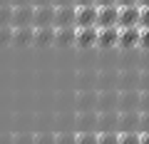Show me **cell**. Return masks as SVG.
Listing matches in <instances>:
<instances>
[{"mask_svg":"<svg viewBox=\"0 0 149 144\" xmlns=\"http://www.w3.org/2000/svg\"><path fill=\"white\" fill-rule=\"evenodd\" d=\"M97 25V5H74V27Z\"/></svg>","mask_w":149,"mask_h":144,"instance_id":"obj_1","label":"cell"},{"mask_svg":"<svg viewBox=\"0 0 149 144\" xmlns=\"http://www.w3.org/2000/svg\"><path fill=\"white\" fill-rule=\"evenodd\" d=\"M139 112V90H124L117 97V112Z\"/></svg>","mask_w":149,"mask_h":144,"instance_id":"obj_2","label":"cell"},{"mask_svg":"<svg viewBox=\"0 0 149 144\" xmlns=\"http://www.w3.org/2000/svg\"><path fill=\"white\" fill-rule=\"evenodd\" d=\"M119 20V5H97V27H114Z\"/></svg>","mask_w":149,"mask_h":144,"instance_id":"obj_3","label":"cell"},{"mask_svg":"<svg viewBox=\"0 0 149 144\" xmlns=\"http://www.w3.org/2000/svg\"><path fill=\"white\" fill-rule=\"evenodd\" d=\"M97 35H100V27H77V35H74V45L77 47H95L97 45Z\"/></svg>","mask_w":149,"mask_h":144,"instance_id":"obj_4","label":"cell"},{"mask_svg":"<svg viewBox=\"0 0 149 144\" xmlns=\"http://www.w3.org/2000/svg\"><path fill=\"white\" fill-rule=\"evenodd\" d=\"M139 38H142V27H119V47L124 50H134L139 45Z\"/></svg>","mask_w":149,"mask_h":144,"instance_id":"obj_5","label":"cell"},{"mask_svg":"<svg viewBox=\"0 0 149 144\" xmlns=\"http://www.w3.org/2000/svg\"><path fill=\"white\" fill-rule=\"evenodd\" d=\"M35 17V5H13V27L32 25Z\"/></svg>","mask_w":149,"mask_h":144,"instance_id":"obj_6","label":"cell"},{"mask_svg":"<svg viewBox=\"0 0 149 144\" xmlns=\"http://www.w3.org/2000/svg\"><path fill=\"white\" fill-rule=\"evenodd\" d=\"M119 124V112L112 109V112H97V132H117Z\"/></svg>","mask_w":149,"mask_h":144,"instance_id":"obj_7","label":"cell"},{"mask_svg":"<svg viewBox=\"0 0 149 144\" xmlns=\"http://www.w3.org/2000/svg\"><path fill=\"white\" fill-rule=\"evenodd\" d=\"M35 27L55 25V5H35V17H32Z\"/></svg>","mask_w":149,"mask_h":144,"instance_id":"obj_8","label":"cell"},{"mask_svg":"<svg viewBox=\"0 0 149 144\" xmlns=\"http://www.w3.org/2000/svg\"><path fill=\"white\" fill-rule=\"evenodd\" d=\"M97 45H100V47H104V50L119 45V25H114V27H100Z\"/></svg>","mask_w":149,"mask_h":144,"instance_id":"obj_9","label":"cell"},{"mask_svg":"<svg viewBox=\"0 0 149 144\" xmlns=\"http://www.w3.org/2000/svg\"><path fill=\"white\" fill-rule=\"evenodd\" d=\"M74 25V5H55V27Z\"/></svg>","mask_w":149,"mask_h":144,"instance_id":"obj_10","label":"cell"},{"mask_svg":"<svg viewBox=\"0 0 149 144\" xmlns=\"http://www.w3.org/2000/svg\"><path fill=\"white\" fill-rule=\"evenodd\" d=\"M117 97H119V92H114V90H102L100 95H97V112H112L114 107H117Z\"/></svg>","mask_w":149,"mask_h":144,"instance_id":"obj_11","label":"cell"},{"mask_svg":"<svg viewBox=\"0 0 149 144\" xmlns=\"http://www.w3.org/2000/svg\"><path fill=\"white\" fill-rule=\"evenodd\" d=\"M119 27H137L139 25V5H129V8H119Z\"/></svg>","mask_w":149,"mask_h":144,"instance_id":"obj_12","label":"cell"},{"mask_svg":"<svg viewBox=\"0 0 149 144\" xmlns=\"http://www.w3.org/2000/svg\"><path fill=\"white\" fill-rule=\"evenodd\" d=\"M117 132H139V112H119Z\"/></svg>","mask_w":149,"mask_h":144,"instance_id":"obj_13","label":"cell"},{"mask_svg":"<svg viewBox=\"0 0 149 144\" xmlns=\"http://www.w3.org/2000/svg\"><path fill=\"white\" fill-rule=\"evenodd\" d=\"M74 35H77V27L74 25L55 27V45L57 47H70V45H74Z\"/></svg>","mask_w":149,"mask_h":144,"instance_id":"obj_14","label":"cell"},{"mask_svg":"<svg viewBox=\"0 0 149 144\" xmlns=\"http://www.w3.org/2000/svg\"><path fill=\"white\" fill-rule=\"evenodd\" d=\"M32 40H35V25L13 27V42H15V45H30Z\"/></svg>","mask_w":149,"mask_h":144,"instance_id":"obj_15","label":"cell"},{"mask_svg":"<svg viewBox=\"0 0 149 144\" xmlns=\"http://www.w3.org/2000/svg\"><path fill=\"white\" fill-rule=\"evenodd\" d=\"M35 45L40 47H47V45H55V25H45V27H35Z\"/></svg>","mask_w":149,"mask_h":144,"instance_id":"obj_16","label":"cell"},{"mask_svg":"<svg viewBox=\"0 0 149 144\" xmlns=\"http://www.w3.org/2000/svg\"><path fill=\"white\" fill-rule=\"evenodd\" d=\"M77 99H80V104H77V109H80V112H92V109H95V104H97V95H95L92 90H82Z\"/></svg>","mask_w":149,"mask_h":144,"instance_id":"obj_17","label":"cell"},{"mask_svg":"<svg viewBox=\"0 0 149 144\" xmlns=\"http://www.w3.org/2000/svg\"><path fill=\"white\" fill-rule=\"evenodd\" d=\"M134 85H139V72H134V70L122 72V92L124 90H134Z\"/></svg>","mask_w":149,"mask_h":144,"instance_id":"obj_18","label":"cell"},{"mask_svg":"<svg viewBox=\"0 0 149 144\" xmlns=\"http://www.w3.org/2000/svg\"><path fill=\"white\" fill-rule=\"evenodd\" d=\"M74 144H97V132H74Z\"/></svg>","mask_w":149,"mask_h":144,"instance_id":"obj_19","label":"cell"},{"mask_svg":"<svg viewBox=\"0 0 149 144\" xmlns=\"http://www.w3.org/2000/svg\"><path fill=\"white\" fill-rule=\"evenodd\" d=\"M119 132H97V144H117Z\"/></svg>","mask_w":149,"mask_h":144,"instance_id":"obj_20","label":"cell"},{"mask_svg":"<svg viewBox=\"0 0 149 144\" xmlns=\"http://www.w3.org/2000/svg\"><path fill=\"white\" fill-rule=\"evenodd\" d=\"M117 144H139V132H119Z\"/></svg>","mask_w":149,"mask_h":144,"instance_id":"obj_21","label":"cell"},{"mask_svg":"<svg viewBox=\"0 0 149 144\" xmlns=\"http://www.w3.org/2000/svg\"><path fill=\"white\" fill-rule=\"evenodd\" d=\"M0 25H13V5H0Z\"/></svg>","mask_w":149,"mask_h":144,"instance_id":"obj_22","label":"cell"},{"mask_svg":"<svg viewBox=\"0 0 149 144\" xmlns=\"http://www.w3.org/2000/svg\"><path fill=\"white\" fill-rule=\"evenodd\" d=\"M32 144H55V134H50V132L32 134Z\"/></svg>","mask_w":149,"mask_h":144,"instance_id":"obj_23","label":"cell"},{"mask_svg":"<svg viewBox=\"0 0 149 144\" xmlns=\"http://www.w3.org/2000/svg\"><path fill=\"white\" fill-rule=\"evenodd\" d=\"M13 42V25H0V45Z\"/></svg>","mask_w":149,"mask_h":144,"instance_id":"obj_24","label":"cell"},{"mask_svg":"<svg viewBox=\"0 0 149 144\" xmlns=\"http://www.w3.org/2000/svg\"><path fill=\"white\" fill-rule=\"evenodd\" d=\"M55 144H74V134H72V132H60V134H55Z\"/></svg>","mask_w":149,"mask_h":144,"instance_id":"obj_25","label":"cell"},{"mask_svg":"<svg viewBox=\"0 0 149 144\" xmlns=\"http://www.w3.org/2000/svg\"><path fill=\"white\" fill-rule=\"evenodd\" d=\"M139 27L149 30V8H142V5H139Z\"/></svg>","mask_w":149,"mask_h":144,"instance_id":"obj_26","label":"cell"},{"mask_svg":"<svg viewBox=\"0 0 149 144\" xmlns=\"http://www.w3.org/2000/svg\"><path fill=\"white\" fill-rule=\"evenodd\" d=\"M139 112H149V90L139 92Z\"/></svg>","mask_w":149,"mask_h":144,"instance_id":"obj_27","label":"cell"},{"mask_svg":"<svg viewBox=\"0 0 149 144\" xmlns=\"http://www.w3.org/2000/svg\"><path fill=\"white\" fill-rule=\"evenodd\" d=\"M139 87H142L139 92H147V90H149V70L139 72Z\"/></svg>","mask_w":149,"mask_h":144,"instance_id":"obj_28","label":"cell"},{"mask_svg":"<svg viewBox=\"0 0 149 144\" xmlns=\"http://www.w3.org/2000/svg\"><path fill=\"white\" fill-rule=\"evenodd\" d=\"M139 132H149V112H139Z\"/></svg>","mask_w":149,"mask_h":144,"instance_id":"obj_29","label":"cell"},{"mask_svg":"<svg viewBox=\"0 0 149 144\" xmlns=\"http://www.w3.org/2000/svg\"><path fill=\"white\" fill-rule=\"evenodd\" d=\"M13 144H32V134H15Z\"/></svg>","mask_w":149,"mask_h":144,"instance_id":"obj_30","label":"cell"},{"mask_svg":"<svg viewBox=\"0 0 149 144\" xmlns=\"http://www.w3.org/2000/svg\"><path fill=\"white\" fill-rule=\"evenodd\" d=\"M139 45L144 50H149V30H142V38H139Z\"/></svg>","mask_w":149,"mask_h":144,"instance_id":"obj_31","label":"cell"},{"mask_svg":"<svg viewBox=\"0 0 149 144\" xmlns=\"http://www.w3.org/2000/svg\"><path fill=\"white\" fill-rule=\"evenodd\" d=\"M119 8H129V5H139V0H117Z\"/></svg>","mask_w":149,"mask_h":144,"instance_id":"obj_32","label":"cell"},{"mask_svg":"<svg viewBox=\"0 0 149 144\" xmlns=\"http://www.w3.org/2000/svg\"><path fill=\"white\" fill-rule=\"evenodd\" d=\"M100 8H107V5H117V0H97Z\"/></svg>","mask_w":149,"mask_h":144,"instance_id":"obj_33","label":"cell"},{"mask_svg":"<svg viewBox=\"0 0 149 144\" xmlns=\"http://www.w3.org/2000/svg\"><path fill=\"white\" fill-rule=\"evenodd\" d=\"M139 144H149V132H139Z\"/></svg>","mask_w":149,"mask_h":144,"instance_id":"obj_34","label":"cell"},{"mask_svg":"<svg viewBox=\"0 0 149 144\" xmlns=\"http://www.w3.org/2000/svg\"><path fill=\"white\" fill-rule=\"evenodd\" d=\"M32 5H55V0H32Z\"/></svg>","mask_w":149,"mask_h":144,"instance_id":"obj_35","label":"cell"},{"mask_svg":"<svg viewBox=\"0 0 149 144\" xmlns=\"http://www.w3.org/2000/svg\"><path fill=\"white\" fill-rule=\"evenodd\" d=\"M74 5H97V0H74Z\"/></svg>","mask_w":149,"mask_h":144,"instance_id":"obj_36","label":"cell"},{"mask_svg":"<svg viewBox=\"0 0 149 144\" xmlns=\"http://www.w3.org/2000/svg\"><path fill=\"white\" fill-rule=\"evenodd\" d=\"M0 144H13V137H8V134H0Z\"/></svg>","mask_w":149,"mask_h":144,"instance_id":"obj_37","label":"cell"},{"mask_svg":"<svg viewBox=\"0 0 149 144\" xmlns=\"http://www.w3.org/2000/svg\"><path fill=\"white\" fill-rule=\"evenodd\" d=\"M55 5H74V0H55Z\"/></svg>","mask_w":149,"mask_h":144,"instance_id":"obj_38","label":"cell"},{"mask_svg":"<svg viewBox=\"0 0 149 144\" xmlns=\"http://www.w3.org/2000/svg\"><path fill=\"white\" fill-rule=\"evenodd\" d=\"M13 5H32V0H13Z\"/></svg>","mask_w":149,"mask_h":144,"instance_id":"obj_39","label":"cell"},{"mask_svg":"<svg viewBox=\"0 0 149 144\" xmlns=\"http://www.w3.org/2000/svg\"><path fill=\"white\" fill-rule=\"evenodd\" d=\"M139 5H142V8H149V0H139Z\"/></svg>","mask_w":149,"mask_h":144,"instance_id":"obj_40","label":"cell"},{"mask_svg":"<svg viewBox=\"0 0 149 144\" xmlns=\"http://www.w3.org/2000/svg\"><path fill=\"white\" fill-rule=\"evenodd\" d=\"M0 5H13V0H0Z\"/></svg>","mask_w":149,"mask_h":144,"instance_id":"obj_41","label":"cell"}]
</instances>
